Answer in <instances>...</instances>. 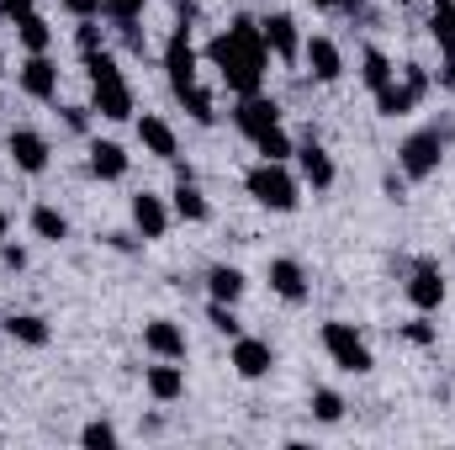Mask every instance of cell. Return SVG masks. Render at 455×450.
<instances>
[{"instance_id": "cell-42", "label": "cell", "mask_w": 455, "mask_h": 450, "mask_svg": "<svg viewBox=\"0 0 455 450\" xmlns=\"http://www.w3.org/2000/svg\"><path fill=\"white\" fill-rule=\"evenodd\" d=\"M5 228H11V223H5V213H0V244H5Z\"/></svg>"}, {"instance_id": "cell-21", "label": "cell", "mask_w": 455, "mask_h": 450, "mask_svg": "<svg viewBox=\"0 0 455 450\" xmlns=\"http://www.w3.org/2000/svg\"><path fill=\"white\" fill-rule=\"evenodd\" d=\"M91 175H96V181H122V175H127V149L96 138V143H91Z\"/></svg>"}, {"instance_id": "cell-10", "label": "cell", "mask_w": 455, "mask_h": 450, "mask_svg": "<svg viewBox=\"0 0 455 450\" xmlns=\"http://www.w3.org/2000/svg\"><path fill=\"white\" fill-rule=\"evenodd\" d=\"M270 366H275V350H270V339H254V334H238V339H233V371H238L243 382H259V376H270Z\"/></svg>"}, {"instance_id": "cell-39", "label": "cell", "mask_w": 455, "mask_h": 450, "mask_svg": "<svg viewBox=\"0 0 455 450\" xmlns=\"http://www.w3.org/2000/svg\"><path fill=\"white\" fill-rule=\"evenodd\" d=\"M440 85L455 91V48H445V64H440Z\"/></svg>"}, {"instance_id": "cell-3", "label": "cell", "mask_w": 455, "mask_h": 450, "mask_svg": "<svg viewBox=\"0 0 455 450\" xmlns=\"http://www.w3.org/2000/svg\"><path fill=\"white\" fill-rule=\"evenodd\" d=\"M85 75H91V112H101L107 122H127L132 117V85L122 80L112 53H91Z\"/></svg>"}, {"instance_id": "cell-6", "label": "cell", "mask_w": 455, "mask_h": 450, "mask_svg": "<svg viewBox=\"0 0 455 450\" xmlns=\"http://www.w3.org/2000/svg\"><path fill=\"white\" fill-rule=\"evenodd\" d=\"M323 350H329V360L339 366V371H349V376H365L376 360H371V344L355 334V324H323Z\"/></svg>"}, {"instance_id": "cell-40", "label": "cell", "mask_w": 455, "mask_h": 450, "mask_svg": "<svg viewBox=\"0 0 455 450\" xmlns=\"http://www.w3.org/2000/svg\"><path fill=\"white\" fill-rule=\"evenodd\" d=\"M107 244L122 249V254H132V249H138V238H132V233H107Z\"/></svg>"}, {"instance_id": "cell-22", "label": "cell", "mask_w": 455, "mask_h": 450, "mask_svg": "<svg viewBox=\"0 0 455 450\" xmlns=\"http://www.w3.org/2000/svg\"><path fill=\"white\" fill-rule=\"evenodd\" d=\"M243 286H249V281H243L238 265H212V270H207V297H212V302H238Z\"/></svg>"}, {"instance_id": "cell-23", "label": "cell", "mask_w": 455, "mask_h": 450, "mask_svg": "<svg viewBox=\"0 0 455 450\" xmlns=\"http://www.w3.org/2000/svg\"><path fill=\"white\" fill-rule=\"evenodd\" d=\"M360 80H365V85H371V96H376L381 85H392V80H397V69H392V59H387L381 48H365V53H360Z\"/></svg>"}, {"instance_id": "cell-37", "label": "cell", "mask_w": 455, "mask_h": 450, "mask_svg": "<svg viewBox=\"0 0 455 450\" xmlns=\"http://www.w3.org/2000/svg\"><path fill=\"white\" fill-rule=\"evenodd\" d=\"M403 334H408V344H435V329H429L424 318H413V324H408Z\"/></svg>"}, {"instance_id": "cell-24", "label": "cell", "mask_w": 455, "mask_h": 450, "mask_svg": "<svg viewBox=\"0 0 455 450\" xmlns=\"http://www.w3.org/2000/svg\"><path fill=\"white\" fill-rule=\"evenodd\" d=\"M175 218L180 223H207V197L196 191V181H175Z\"/></svg>"}, {"instance_id": "cell-12", "label": "cell", "mask_w": 455, "mask_h": 450, "mask_svg": "<svg viewBox=\"0 0 455 450\" xmlns=\"http://www.w3.org/2000/svg\"><path fill=\"white\" fill-rule=\"evenodd\" d=\"M5 149H11V159H16V170H27V175H43L48 170V138L43 133H32V127H16L11 138H5Z\"/></svg>"}, {"instance_id": "cell-38", "label": "cell", "mask_w": 455, "mask_h": 450, "mask_svg": "<svg viewBox=\"0 0 455 450\" xmlns=\"http://www.w3.org/2000/svg\"><path fill=\"white\" fill-rule=\"evenodd\" d=\"M27 11H32V0H0V16H5V21H21Z\"/></svg>"}, {"instance_id": "cell-8", "label": "cell", "mask_w": 455, "mask_h": 450, "mask_svg": "<svg viewBox=\"0 0 455 450\" xmlns=\"http://www.w3.org/2000/svg\"><path fill=\"white\" fill-rule=\"evenodd\" d=\"M259 37H265V48H270L281 64H297V59H302V37H297V21H291L286 11H270V16L259 21Z\"/></svg>"}, {"instance_id": "cell-28", "label": "cell", "mask_w": 455, "mask_h": 450, "mask_svg": "<svg viewBox=\"0 0 455 450\" xmlns=\"http://www.w3.org/2000/svg\"><path fill=\"white\" fill-rule=\"evenodd\" d=\"M32 233H37V238H48V244H59V238H69V218H64L59 207H48V202H43V207H32Z\"/></svg>"}, {"instance_id": "cell-5", "label": "cell", "mask_w": 455, "mask_h": 450, "mask_svg": "<svg viewBox=\"0 0 455 450\" xmlns=\"http://www.w3.org/2000/svg\"><path fill=\"white\" fill-rule=\"evenodd\" d=\"M445 138H451V127H419V133H408L403 149H397L403 175L408 181H429L440 170V159H445Z\"/></svg>"}, {"instance_id": "cell-27", "label": "cell", "mask_w": 455, "mask_h": 450, "mask_svg": "<svg viewBox=\"0 0 455 450\" xmlns=\"http://www.w3.org/2000/svg\"><path fill=\"white\" fill-rule=\"evenodd\" d=\"M249 143H254V149H259V159H275V165H286V159H291V154H297V149H291V138H286V127H281V122H275V127H265V133H259V138H249Z\"/></svg>"}, {"instance_id": "cell-7", "label": "cell", "mask_w": 455, "mask_h": 450, "mask_svg": "<svg viewBox=\"0 0 455 450\" xmlns=\"http://www.w3.org/2000/svg\"><path fill=\"white\" fill-rule=\"evenodd\" d=\"M424 96H429V69L408 64V69H403V80H392V85H381V91H376V112H381V117H408Z\"/></svg>"}, {"instance_id": "cell-31", "label": "cell", "mask_w": 455, "mask_h": 450, "mask_svg": "<svg viewBox=\"0 0 455 450\" xmlns=\"http://www.w3.org/2000/svg\"><path fill=\"white\" fill-rule=\"evenodd\" d=\"M207 324H212L218 334H228V339H238V334H243V324L233 318V302H212V308H207Z\"/></svg>"}, {"instance_id": "cell-44", "label": "cell", "mask_w": 455, "mask_h": 450, "mask_svg": "<svg viewBox=\"0 0 455 450\" xmlns=\"http://www.w3.org/2000/svg\"><path fill=\"white\" fill-rule=\"evenodd\" d=\"M0 75H5V59H0Z\"/></svg>"}, {"instance_id": "cell-19", "label": "cell", "mask_w": 455, "mask_h": 450, "mask_svg": "<svg viewBox=\"0 0 455 450\" xmlns=\"http://www.w3.org/2000/svg\"><path fill=\"white\" fill-rule=\"evenodd\" d=\"M143 387H148V398H154V403H175V398L186 392V371H180L175 360H159V366H148V371H143Z\"/></svg>"}, {"instance_id": "cell-36", "label": "cell", "mask_w": 455, "mask_h": 450, "mask_svg": "<svg viewBox=\"0 0 455 450\" xmlns=\"http://www.w3.org/2000/svg\"><path fill=\"white\" fill-rule=\"evenodd\" d=\"M64 127L69 133H85L91 127V107H64Z\"/></svg>"}, {"instance_id": "cell-15", "label": "cell", "mask_w": 455, "mask_h": 450, "mask_svg": "<svg viewBox=\"0 0 455 450\" xmlns=\"http://www.w3.org/2000/svg\"><path fill=\"white\" fill-rule=\"evenodd\" d=\"M138 143H143L154 159H164V165H175V154H180V143H175V127H170L164 117H154V112L138 117Z\"/></svg>"}, {"instance_id": "cell-16", "label": "cell", "mask_w": 455, "mask_h": 450, "mask_svg": "<svg viewBox=\"0 0 455 450\" xmlns=\"http://www.w3.org/2000/svg\"><path fill=\"white\" fill-rule=\"evenodd\" d=\"M270 292L281 297V302H307V270L297 265V260H270Z\"/></svg>"}, {"instance_id": "cell-30", "label": "cell", "mask_w": 455, "mask_h": 450, "mask_svg": "<svg viewBox=\"0 0 455 450\" xmlns=\"http://www.w3.org/2000/svg\"><path fill=\"white\" fill-rule=\"evenodd\" d=\"M313 414H318V424H339L344 419V398L339 392H329V387H318V392H313Z\"/></svg>"}, {"instance_id": "cell-45", "label": "cell", "mask_w": 455, "mask_h": 450, "mask_svg": "<svg viewBox=\"0 0 455 450\" xmlns=\"http://www.w3.org/2000/svg\"><path fill=\"white\" fill-rule=\"evenodd\" d=\"M397 5H408V0H397Z\"/></svg>"}, {"instance_id": "cell-41", "label": "cell", "mask_w": 455, "mask_h": 450, "mask_svg": "<svg viewBox=\"0 0 455 450\" xmlns=\"http://www.w3.org/2000/svg\"><path fill=\"white\" fill-rule=\"evenodd\" d=\"M0 254H5V265H11V270H21V265H27V249H16V244H5Z\"/></svg>"}, {"instance_id": "cell-4", "label": "cell", "mask_w": 455, "mask_h": 450, "mask_svg": "<svg viewBox=\"0 0 455 450\" xmlns=\"http://www.w3.org/2000/svg\"><path fill=\"white\" fill-rule=\"evenodd\" d=\"M243 186H249V197L259 202V207H270V213H297V181L286 175V165H275V159H259L249 175H243Z\"/></svg>"}, {"instance_id": "cell-35", "label": "cell", "mask_w": 455, "mask_h": 450, "mask_svg": "<svg viewBox=\"0 0 455 450\" xmlns=\"http://www.w3.org/2000/svg\"><path fill=\"white\" fill-rule=\"evenodd\" d=\"M69 16H80V21H91V16H101V0H59Z\"/></svg>"}, {"instance_id": "cell-14", "label": "cell", "mask_w": 455, "mask_h": 450, "mask_svg": "<svg viewBox=\"0 0 455 450\" xmlns=\"http://www.w3.org/2000/svg\"><path fill=\"white\" fill-rule=\"evenodd\" d=\"M408 302L419 308V313H435L440 302H445V276H440V265H413V276H408Z\"/></svg>"}, {"instance_id": "cell-13", "label": "cell", "mask_w": 455, "mask_h": 450, "mask_svg": "<svg viewBox=\"0 0 455 450\" xmlns=\"http://www.w3.org/2000/svg\"><path fill=\"white\" fill-rule=\"evenodd\" d=\"M302 64L313 69L318 85H334L344 75V53H339V43H329V37H307L302 43Z\"/></svg>"}, {"instance_id": "cell-34", "label": "cell", "mask_w": 455, "mask_h": 450, "mask_svg": "<svg viewBox=\"0 0 455 450\" xmlns=\"http://www.w3.org/2000/svg\"><path fill=\"white\" fill-rule=\"evenodd\" d=\"M75 43H80V53H85V59H91V53H101V27H96V16H91V21H80Z\"/></svg>"}, {"instance_id": "cell-2", "label": "cell", "mask_w": 455, "mask_h": 450, "mask_svg": "<svg viewBox=\"0 0 455 450\" xmlns=\"http://www.w3.org/2000/svg\"><path fill=\"white\" fill-rule=\"evenodd\" d=\"M164 75H170L175 101L191 112V122H202V127H212V122H218L212 96L196 85V48H191V27H175V32H170V43H164Z\"/></svg>"}, {"instance_id": "cell-1", "label": "cell", "mask_w": 455, "mask_h": 450, "mask_svg": "<svg viewBox=\"0 0 455 450\" xmlns=\"http://www.w3.org/2000/svg\"><path fill=\"white\" fill-rule=\"evenodd\" d=\"M207 59H212V69L223 75V85L233 96H254V91L265 85V64H270V48H265V37H259V21L238 16L223 37H212Z\"/></svg>"}, {"instance_id": "cell-11", "label": "cell", "mask_w": 455, "mask_h": 450, "mask_svg": "<svg viewBox=\"0 0 455 450\" xmlns=\"http://www.w3.org/2000/svg\"><path fill=\"white\" fill-rule=\"evenodd\" d=\"M275 122H281V107H275L270 96H259V91H254V96H238V107H233V127H238L243 138H259V133L275 127Z\"/></svg>"}, {"instance_id": "cell-18", "label": "cell", "mask_w": 455, "mask_h": 450, "mask_svg": "<svg viewBox=\"0 0 455 450\" xmlns=\"http://www.w3.org/2000/svg\"><path fill=\"white\" fill-rule=\"evenodd\" d=\"M297 165H302V181H307L313 191H329V186H334V159H329V149H323V143H313V138H307V143L297 149Z\"/></svg>"}, {"instance_id": "cell-9", "label": "cell", "mask_w": 455, "mask_h": 450, "mask_svg": "<svg viewBox=\"0 0 455 450\" xmlns=\"http://www.w3.org/2000/svg\"><path fill=\"white\" fill-rule=\"evenodd\" d=\"M16 80H21V91L32 101H59V64L48 53H27V64L16 69Z\"/></svg>"}, {"instance_id": "cell-32", "label": "cell", "mask_w": 455, "mask_h": 450, "mask_svg": "<svg viewBox=\"0 0 455 450\" xmlns=\"http://www.w3.org/2000/svg\"><path fill=\"white\" fill-rule=\"evenodd\" d=\"M80 446H91V450H107V446H116V430L112 424H85V435H80Z\"/></svg>"}, {"instance_id": "cell-43", "label": "cell", "mask_w": 455, "mask_h": 450, "mask_svg": "<svg viewBox=\"0 0 455 450\" xmlns=\"http://www.w3.org/2000/svg\"><path fill=\"white\" fill-rule=\"evenodd\" d=\"M313 5H344V0H313Z\"/></svg>"}, {"instance_id": "cell-20", "label": "cell", "mask_w": 455, "mask_h": 450, "mask_svg": "<svg viewBox=\"0 0 455 450\" xmlns=\"http://www.w3.org/2000/svg\"><path fill=\"white\" fill-rule=\"evenodd\" d=\"M132 223H138L143 238H164V228H170V207H164V197L138 191V197H132Z\"/></svg>"}, {"instance_id": "cell-29", "label": "cell", "mask_w": 455, "mask_h": 450, "mask_svg": "<svg viewBox=\"0 0 455 450\" xmlns=\"http://www.w3.org/2000/svg\"><path fill=\"white\" fill-rule=\"evenodd\" d=\"M429 32L440 43V53L455 48V0H435V16H429Z\"/></svg>"}, {"instance_id": "cell-33", "label": "cell", "mask_w": 455, "mask_h": 450, "mask_svg": "<svg viewBox=\"0 0 455 450\" xmlns=\"http://www.w3.org/2000/svg\"><path fill=\"white\" fill-rule=\"evenodd\" d=\"M101 11H107L112 21H138V16H143V0H101Z\"/></svg>"}, {"instance_id": "cell-25", "label": "cell", "mask_w": 455, "mask_h": 450, "mask_svg": "<svg viewBox=\"0 0 455 450\" xmlns=\"http://www.w3.org/2000/svg\"><path fill=\"white\" fill-rule=\"evenodd\" d=\"M5 334L16 339V344H32V350H43V344H48V324H43V318H37V313H16V318H5Z\"/></svg>"}, {"instance_id": "cell-17", "label": "cell", "mask_w": 455, "mask_h": 450, "mask_svg": "<svg viewBox=\"0 0 455 450\" xmlns=\"http://www.w3.org/2000/svg\"><path fill=\"white\" fill-rule=\"evenodd\" d=\"M143 344H148L159 360H186V329H180V324H170V318L143 324Z\"/></svg>"}, {"instance_id": "cell-26", "label": "cell", "mask_w": 455, "mask_h": 450, "mask_svg": "<svg viewBox=\"0 0 455 450\" xmlns=\"http://www.w3.org/2000/svg\"><path fill=\"white\" fill-rule=\"evenodd\" d=\"M16 37H21V48H27V53H48V43H53V27H48L37 11H27V16L16 21Z\"/></svg>"}]
</instances>
